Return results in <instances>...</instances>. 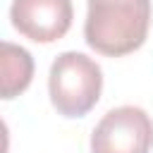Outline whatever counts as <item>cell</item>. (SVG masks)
Masks as SVG:
<instances>
[{
	"instance_id": "obj_1",
	"label": "cell",
	"mask_w": 153,
	"mask_h": 153,
	"mask_svg": "<svg viewBox=\"0 0 153 153\" xmlns=\"http://www.w3.org/2000/svg\"><path fill=\"white\" fill-rule=\"evenodd\" d=\"M151 22V0H88L84 38L96 53L122 57L143 45Z\"/></svg>"
},
{
	"instance_id": "obj_2",
	"label": "cell",
	"mask_w": 153,
	"mask_h": 153,
	"mask_svg": "<svg viewBox=\"0 0 153 153\" xmlns=\"http://www.w3.org/2000/svg\"><path fill=\"white\" fill-rule=\"evenodd\" d=\"M103 72L84 53L67 50L55 57L48 76L53 108L65 117H84L100 98Z\"/></svg>"
},
{
	"instance_id": "obj_3",
	"label": "cell",
	"mask_w": 153,
	"mask_h": 153,
	"mask_svg": "<svg viewBox=\"0 0 153 153\" xmlns=\"http://www.w3.org/2000/svg\"><path fill=\"white\" fill-rule=\"evenodd\" d=\"M153 120L136 105H120L103 115L91 134V153H148Z\"/></svg>"
},
{
	"instance_id": "obj_4",
	"label": "cell",
	"mask_w": 153,
	"mask_h": 153,
	"mask_svg": "<svg viewBox=\"0 0 153 153\" xmlns=\"http://www.w3.org/2000/svg\"><path fill=\"white\" fill-rule=\"evenodd\" d=\"M12 26L33 43H53L62 38L74 19L72 0H12Z\"/></svg>"
},
{
	"instance_id": "obj_5",
	"label": "cell",
	"mask_w": 153,
	"mask_h": 153,
	"mask_svg": "<svg viewBox=\"0 0 153 153\" xmlns=\"http://www.w3.org/2000/svg\"><path fill=\"white\" fill-rule=\"evenodd\" d=\"M33 76V57L22 45L2 41L0 45V93L5 100L26 91Z\"/></svg>"
}]
</instances>
